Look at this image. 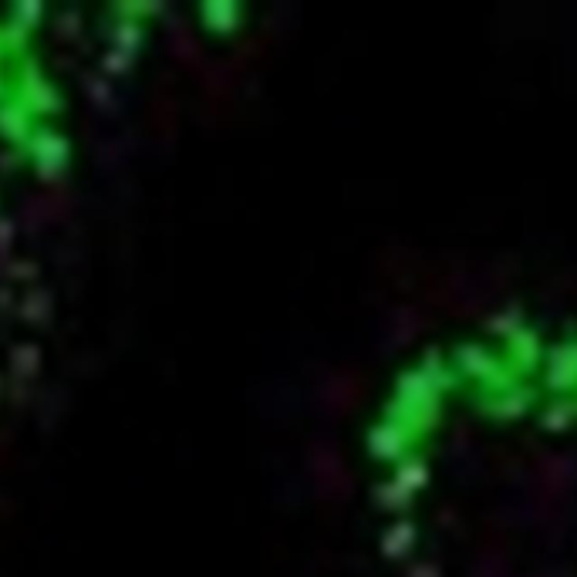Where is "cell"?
<instances>
[{
    "instance_id": "obj_1",
    "label": "cell",
    "mask_w": 577,
    "mask_h": 577,
    "mask_svg": "<svg viewBox=\"0 0 577 577\" xmlns=\"http://www.w3.org/2000/svg\"><path fill=\"white\" fill-rule=\"evenodd\" d=\"M362 453L392 577H577V324L503 314L422 345Z\"/></svg>"
}]
</instances>
